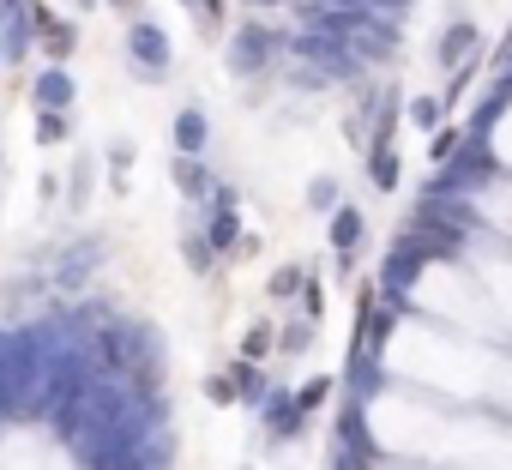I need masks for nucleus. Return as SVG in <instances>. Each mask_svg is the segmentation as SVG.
Instances as JSON below:
<instances>
[{"label": "nucleus", "instance_id": "7", "mask_svg": "<svg viewBox=\"0 0 512 470\" xmlns=\"http://www.w3.org/2000/svg\"><path fill=\"white\" fill-rule=\"evenodd\" d=\"M169 175H175V187H181V193H205V187H211V181H205V169L193 163V151H187V157H175V169H169Z\"/></svg>", "mask_w": 512, "mask_h": 470}, {"label": "nucleus", "instance_id": "13", "mask_svg": "<svg viewBox=\"0 0 512 470\" xmlns=\"http://www.w3.org/2000/svg\"><path fill=\"white\" fill-rule=\"evenodd\" d=\"M25 19H31V13H25ZM25 19H13V25H7V43H0V49H7V61H19V55H25Z\"/></svg>", "mask_w": 512, "mask_h": 470}, {"label": "nucleus", "instance_id": "4", "mask_svg": "<svg viewBox=\"0 0 512 470\" xmlns=\"http://www.w3.org/2000/svg\"><path fill=\"white\" fill-rule=\"evenodd\" d=\"M416 266H422V248H416V235H404V242L392 248V260H386V278H392V284H410Z\"/></svg>", "mask_w": 512, "mask_h": 470}, {"label": "nucleus", "instance_id": "3", "mask_svg": "<svg viewBox=\"0 0 512 470\" xmlns=\"http://www.w3.org/2000/svg\"><path fill=\"white\" fill-rule=\"evenodd\" d=\"M31 97H37V109H67V103H73V73H67V67H49Z\"/></svg>", "mask_w": 512, "mask_h": 470}, {"label": "nucleus", "instance_id": "6", "mask_svg": "<svg viewBox=\"0 0 512 470\" xmlns=\"http://www.w3.org/2000/svg\"><path fill=\"white\" fill-rule=\"evenodd\" d=\"M175 145H181V151H199V145H205V115H199V109H187V115L175 121Z\"/></svg>", "mask_w": 512, "mask_h": 470}, {"label": "nucleus", "instance_id": "5", "mask_svg": "<svg viewBox=\"0 0 512 470\" xmlns=\"http://www.w3.org/2000/svg\"><path fill=\"white\" fill-rule=\"evenodd\" d=\"M266 428H272L278 440H290V434L302 428V404H296V398H272V404H266Z\"/></svg>", "mask_w": 512, "mask_h": 470}, {"label": "nucleus", "instance_id": "16", "mask_svg": "<svg viewBox=\"0 0 512 470\" xmlns=\"http://www.w3.org/2000/svg\"><path fill=\"white\" fill-rule=\"evenodd\" d=\"M434 115H440V103H428V97H422V103L410 109V121H422V127H434Z\"/></svg>", "mask_w": 512, "mask_h": 470}, {"label": "nucleus", "instance_id": "8", "mask_svg": "<svg viewBox=\"0 0 512 470\" xmlns=\"http://www.w3.org/2000/svg\"><path fill=\"white\" fill-rule=\"evenodd\" d=\"M332 242H338V248H356V242H362V211L344 205V211L332 217Z\"/></svg>", "mask_w": 512, "mask_h": 470}, {"label": "nucleus", "instance_id": "17", "mask_svg": "<svg viewBox=\"0 0 512 470\" xmlns=\"http://www.w3.org/2000/svg\"><path fill=\"white\" fill-rule=\"evenodd\" d=\"M205 392H211L217 404H229V398H235V380H205Z\"/></svg>", "mask_w": 512, "mask_h": 470}, {"label": "nucleus", "instance_id": "18", "mask_svg": "<svg viewBox=\"0 0 512 470\" xmlns=\"http://www.w3.org/2000/svg\"><path fill=\"white\" fill-rule=\"evenodd\" d=\"M296 284H302V272H278V278H272V290H278V296H290Z\"/></svg>", "mask_w": 512, "mask_h": 470}, {"label": "nucleus", "instance_id": "14", "mask_svg": "<svg viewBox=\"0 0 512 470\" xmlns=\"http://www.w3.org/2000/svg\"><path fill=\"white\" fill-rule=\"evenodd\" d=\"M326 392H332V380H308V386L296 392V404H302V410H314V404H326Z\"/></svg>", "mask_w": 512, "mask_h": 470}, {"label": "nucleus", "instance_id": "9", "mask_svg": "<svg viewBox=\"0 0 512 470\" xmlns=\"http://www.w3.org/2000/svg\"><path fill=\"white\" fill-rule=\"evenodd\" d=\"M470 49H476V31H470V25H452L446 43H440V61H458V55H470Z\"/></svg>", "mask_w": 512, "mask_h": 470}, {"label": "nucleus", "instance_id": "10", "mask_svg": "<svg viewBox=\"0 0 512 470\" xmlns=\"http://www.w3.org/2000/svg\"><path fill=\"white\" fill-rule=\"evenodd\" d=\"M211 242H217V248H229V242H235V211H229V199H223V205H217V217H211Z\"/></svg>", "mask_w": 512, "mask_h": 470}, {"label": "nucleus", "instance_id": "12", "mask_svg": "<svg viewBox=\"0 0 512 470\" xmlns=\"http://www.w3.org/2000/svg\"><path fill=\"white\" fill-rule=\"evenodd\" d=\"M374 187H398V157H392L386 145L374 151Z\"/></svg>", "mask_w": 512, "mask_h": 470}, {"label": "nucleus", "instance_id": "1", "mask_svg": "<svg viewBox=\"0 0 512 470\" xmlns=\"http://www.w3.org/2000/svg\"><path fill=\"white\" fill-rule=\"evenodd\" d=\"M272 49H278L272 31L247 25V31H235V43H229V67H235V73H260V67H272Z\"/></svg>", "mask_w": 512, "mask_h": 470}, {"label": "nucleus", "instance_id": "2", "mask_svg": "<svg viewBox=\"0 0 512 470\" xmlns=\"http://www.w3.org/2000/svg\"><path fill=\"white\" fill-rule=\"evenodd\" d=\"M127 55H133L139 67H163V61H169V43H163L157 25H133V31H127Z\"/></svg>", "mask_w": 512, "mask_h": 470}, {"label": "nucleus", "instance_id": "15", "mask_svg": "<svg viewBox=\"0 0 512 470\" xmlns=\"http://www.w3.org/2000/svg\"><path fill=\"white\" fill-rule=\"evenodd\" d=\"M308 199H314V205H338V181H326V175H320V181L308 187Z\"/></svg>", "mask_w": 512, "mask_h": 470}, {"label": "nucleus", "instance_id": "11", "mask_svg": "<svg viewBox=\"0 0 512 470\" xmlns=\"http://www.w3.org/2000/svg\"><path fill=\"white\" fill-rule=\"evenodd\" d=\"M37 139H43V145L67 139V115H61V109H43V121H37Z\"/></svg>", "mask_w": 512, "mask_h": 470}]
</instances>
